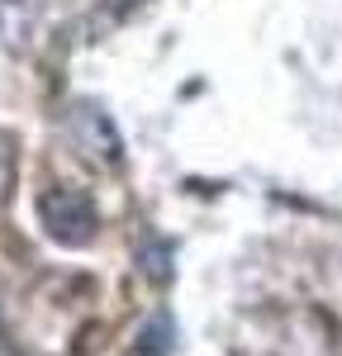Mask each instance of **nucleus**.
<instances>
[{
    "instance_id": "2",
    "label": "nucleus",
    "mask_w": 342,
    "mask_h": 356,
    "mask_svg": "<svg viewBox=\"0 0 342 356\" xmlns=\"http://www.w3.org/2000/svg\"><path fill=\"white\" fill-rule=\"evenodd\" d=\"M0 356H10V352H0Z\"/></svg>"
},
{
    "instance_id": "1",
    "label": "nucleus",
    "mask_w": 342,
    "mask_h": 356,
    "mask_svg": "<svg viewBox=\"0 0 342 356\" xmlns=\"http://www.w3.org/2000/svg\"><path fill=\"white\" fill-rule=\"evenodd\" d=\"M43 228L53 233L57 243L67 247H81L95 238V204L86 200V191H67V186H57V191L43 195Z\"/></svg>"
}]
</instances>
